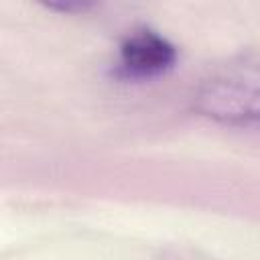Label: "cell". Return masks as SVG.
I'll return each instance as SVG.
<instances>
[{
	"mask_svg": "<svg viewBox=\"0 0 260 260\" xmlns=\"http://www.w3.org/2000/svg\"><path fill=\"white\" fill-rule=\"evenodd\" d=\"M201 116L230 126H248L258 120V65L256 59L242 57L213 77L195 95Z\"/></svg>",
	"mask_w": 260,
	"mask_h": 260,
	"instance_id": "6da1fadb",
	"label": "cell"
},
{
	"mask_svg": "<svg viewBox=\"0 0 260 260\" xmlns=\"http://www.w3.org/2000/svg\"><path fill=\"white\" fill-rule=\"evenodd\" d=\"M177 47L152 28L132 30L120 45L116 75L122 79H152L171 71L177 63Z\"/></svg>",
	"mask_w": 260,
	"mask_h": 260,
	"instance_id": "7a4b0ae2",
	"label": "cell"
},
{
	"mask_svg": "<svg viewBox=\"0 0 260 260\" xmlns=\"http://www.w3.org/2000/svg\"><path fill=\"white\" fill-rule=\"evenodd\" d=\"M49 8L51 10H61V12H73V10L83 12V10L91 8V6L89 4H49Z\"/></svg>",
	"mask_w": 260,
	"mask_h": 260,
	"instance_id": "3957f363",
	"label": "cell"
}]
</instances>
